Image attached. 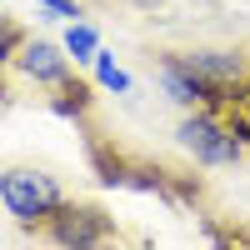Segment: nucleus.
I'll return each mask as SVG.
<instances>
[{"label": "nucleus", "instance_id": "nucleus-9", "mask_svg": "<svg viewBox=\"0 0 250 250\" xmlns=\"http://www.w3.org/2000/svg\"><path fill=\"white\" fill-rule=\"evenodd\" d=\"M50 105H55V115H85V105H90V90L70 80V85H60V90H55V100H50Z\"/></svg>", "mask_w": 250, "mask_h": 250}, {"label": "nucleus", "instance_id": "nucleus-7", "mask_svg": "<svg viewBox=\"0 0 250 250\" xmlns=\"http://www.w3.org/2000/svg\"><path fill=\"white\" fill-rule=\"evenodd\" d=\"M65 50H70V60H95V55H100V35H95V25H85V20H70V30H65Z\"/></svg>", "mask_w": 250, "mask_h": 250}, {"label": "nucleus", "instance_id": "nucleus-4", "mask_svg": "<svg viewBox=\"0 0 250 250\" xmlns=\"http://www.w3.org/2000/svg\"><path fill=\"white\" fill-rule=\"evenodd\" d=\"M155 85L165 100H175L180 110H200V105H220V95L205 85V75L185 60V50H170L155 60Z\"/></svg>", "mask_w": 250, "mask_h": 250}, {"label": "nucleus", "instance_id": "nucleus-10", "mask_svg": "<svg viewBox=\"0 0 250 250\" xmlns=\"http://www.w3.org/2000/svg\"><path fill=\"white\" fill-rule=\"evenodd\" d=\"M45 15H55V20H80V5L75 0H35Z\"/></svg>", "mask_w": 250, "mask_h": 250}, {"label": "nucleus", "instance_id": "nucleus-2", "mask_svg": "<svg viewBox=\"0 0 250 250\" xmlns=\"http://www.w3.org/2000/svg\"><path fill=\"white\" fill-rule=\"evenodd\" d=\"M65 185L55 175L35 170V165H10L5 175H0V205H5V215L15 225H35V230H45L50 215L65 205Z\"/></svg>", "mask_w": 250, "mask_h": 250}, {"label": "nucleus", "instance_id": "nucleus-5", "mask_svg": "<svg viewBox=\"0 0 250 250\" xmlns=\"http://www.w3.org/2000/svg\"><path fill=\"white\" fill-rule=\"evenodd\" d=\"M15 65H20V75L30 80V85H40V90H60V85H70V50H65V40H25L20 45V55H15Z\"/></svg>", "mask_w": 250, "mask_h": 250}, {"label": "nucleus", "instance_id": "nucleus-1", "mask_svg": "<svg viewBox=\"0 0 250 250\" xmlns=\"http://www.w3.org/2000/svg\"><path fill=\"white\" fill-rule=\"evenodd\" d=\"M175 145H180L195 165H205V170H225V165H240V160H245V145H250V140H245L240 125H230L215 105H200V110H185V115H180Z\"/></svg>", "mask_w": 250, "mask_h": 250}, {"label": "nucleus", "instance_id": "nucleus-3", "mask_svg": "<svg viewBox=\"0 0 250 250\" xmlns=\"http://www.w3.org/2000/svg\"><path fill=\"white\" fill-rule=\"evenodd\" d=\"M45 240H50V245H75V250H90V245H100V240H110V215L100 210V205L65 200V205H60V210L50 215Z\"/></svg>", "mask_w": 250, "mask_h": 250}, {"label": "nucleus", "instance_id": "nucleus-6", "mask_svg": "<svg viewBox=\"0 0 250 250\" xmlns=\"http://www.w3.org/2000/svg\"><path fill=\"white\" fill-rule=\"evenodd\" d=\"M185 60L205 75V85L215 95L235 90V85H250V55L245 50H185ZM220 100H235V95H220Z\"/></svg>", "mask_w": 250, "mask_h": 250}, {"label": "nucleus", "instance_id": "nucleus-8", "mask_svg": "<svg viewBox=\"0 0 250 250\" xmlns=\"http://www.w3.org/2000/svg\"><path fill=\"white\" fill-rule=\"evenodd\" d=\"M90 65H95V85H100V90H115V95H130V75H125V70L115 65V60H110L105 50H100V55L90 60Z\"/></svg>", "mask_w": 250, "mask_h": 250}, {"label": "nucleus", "instance_id": "nucleus-11", "mask_svg": "<svg viewBox=\"0 0 250 250\" xmlns=\"http://www.w3.org/2000/svg\"><path fill=\"white\" fill-rule=\"evenodd\" d=\"M245 140H250V125H245Z\"/></svg>", "mask_w": 250, "mask_h": 250}]
</instances>
